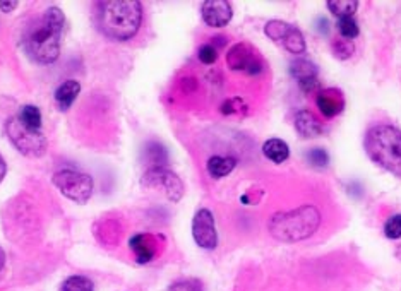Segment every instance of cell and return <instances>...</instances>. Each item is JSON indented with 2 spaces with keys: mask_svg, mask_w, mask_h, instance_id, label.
<instances>
[{
  "mask_svg": "<svg viewBox=\"0 0 401 291\" xmlns=\"http://www.w3.org/2000/svg\"><path fill=\"white\" fill-rule=\"evenodd\" d=\"M235 164H237V162L230 158V156H213L208 162V171L213 179H223L228 173H231Z\"/></svg>",
  "mask_w": 401,
  "mask_h": 291,
  "instance_id": "obj_17",
  "label": "cell"
},
{
  "mask_svg": "<svg viewBox=\"0 0 401 291\" xmlns=\"http://www.w3.org/2000/svg\"><path fill=\"white\" fill-rule=\"evenodd\" d=\"M6 173H7V164H6V162H4L2 154H0V182H2V180H4Z\"/></svg>",
  "mask_w": 401,
  "mask_h": 291,
  "instance_id": "obj_32",
  "label": "cell"
},
{
  "mask_svg": "<svg viewBox=\"0 0 401 291\" xmlns=\"http://www.w3.org/2000/svg\"><path fill=\"white\" fill-rule=\"evenodd\" d=\"M288 29H290L288 23H285V21L273 19V21H269V23L264 26V33H266V36L269 38V40L283 41V40H285L286 33H288Z\"/></svg>",
  "mask_w": 401,
  "mask_h": 291,
  "instance_id": "obj_21",
  "label": "cell"
},
{
  "mask_svg": "<svg viewBox=\"0 0 401 291\" xmlns=\"http://www.w3.org/2000/svg\"><path fill=\"white\" fill-rule=\"evenodd\" d=\"M142 6L137 0H107L96 7V23L105 36L127 41L141 28Z\"/></svg>",
  "mask_w": 401,
  "mask_h": 291,
  "instance_id": "obj_1",
  "label": "cell"
},
{
  "mask_svg": "<svg viewBox=\"0 0 401 291\" xmlns=\"http://www.w3.org/2000/svg\"><path fill=\"white\" fill-rule=\"evenodd\" d=\"M365 151L375 164L401 179V130L375 125L365 136Z\"/></svg>",
  "mask_w": 401,
  "mask_h": 291,
  "instance_id": "obj_4",
  "label": "cell"
},
{
  "mask_svg": "<svg viewBox=\"0 0 401 291\" xmlns=\"http://www.w3.org/2000/svg\"><path fill=\"white\" fill-rule=\"evenodd\" d=\"M357 7H358L357 0H329L328 2V9L340 19L352 18V16L357 12Z\"/></svg>",
  "mask_w": 401,
  "mask_h": 291,
  "instance_id": "obj_19",
  "label": "cell"
},
{
  "mask_svg": "<svg viewBox=\"0 0 401 291\" xmlns=\"http://www.w3.org/2000/svg\"><path fill=\"white\" fill-rule=\"evenodd\" d=\"M331 48L333 55H335L338 60H348V58H352V55L355 53V45H353V41L345 40V38H338V40L333 41Z\"/></svg>",
  "mask_w": 401,
  "mask_h": 291,
  "instance_id": "obj_22",
  "label": "cell"
},
{
  "mask_svg": "<svg viewBox=\"0 0 401 291\" xmlns=\"http://www.w3.org/2000/svg\"><path fill=\"white\" fill-rule=\"evenodd\" d=\"M281 43L290 53H293V55H302V53H306V50H307V45H306V40H303L302 31L297 26H290L288 33H286L285 40H283Z\"/></svg>",
  "mask_w": 401,
  "mask_h": 291,
  "instance_id": "obj_18",
  "label": "cell"
},
{
  "mask_svg": "<svg viewBox=\"0 0 401 291\" xmlns=\"http://www.w3.org/2000/svg\"><path fill=\"white\" fill-rule=\"evenodd\" d=\"M295 129H297V132L301 134L302 137L307 139L318 137L319 134L323 132V125H321L318 117L309 112V110H301V112L295 115Z\"/></svg>",
  "mask_w": 401,
  "mask_h": 291,
  "instance_id": "obj_13",
  "label": "cell"
},
{
  "mask_svg": "<svg viewBox=\"0 0 401 291\" xmlns=\"http://www.w3.org/2000/svg\"><path fill=\"white\" fill-rule=\"evenodd\" d=\"M231 6L226 0H208L202 4V19L211 28H223L231 21Z\"/></svg>",
  "mask_w": 401,
  "mask_h": 291,
  "instance_id": "obj_10",
  "label": "cell"
},
{
  "mask_svg": "<svg viewBox=\"0 0 401 291\" xmlns=\"http://www.w3.org/2000/svg\"><path fill=\"white\" fill-rule=\"evenodd\" d=\"M290 73H292L293 78L301 84L306 81H312V79H318L319 70L314 62L307 60V58H297V60H293L292 65H290Z\"/></svg>",
  "mask_w": 401,
  "mask_h": 291,
  "instance_id": "obj_15",
  "label": "cell"
},
{
  "mask_svg": "<svg viewBox=\"0 0 401 291\" xmlns=\"http://www.w3.org/2000/svg\"><path fill=\"white\" fill-rule=\"evenodd\" d=\"M226 64L231 70H242L251 75L263 73L264 64L251 45L237 43L231 46L226 53Z\"/></svg>",
  "mask_w": 401,
  "mask_h": 291,
  "instance_id": "obj_8",
  "label": "cell"
},
{
  "mask_svg": "<svg viewBox=\"0 0 401 291\" xmlns=\"http://www.w3.org/2000/svg\"><path fill=\"white\" fill-rule=\"evenodd\" d=\"M18 7V2H0V9L2 12H12Z\"/></svg>",
  "mask_w": 401,
  "mask_h": 291,
  "instance_id": "obj_31",
  "label": "cell"
},
{
  "mask_svg": "<svg viewBox=\"0 0 401 291\" xmlns=\"http://www.w3.org/2000/svg\"><path fill=\"white\" fill-rule=\"evenodd\" d=\"M147 154H150L151 163H153V166L151 168L165 166V163H167V151H165L163 146L153 144L150 149H147Z\"/></svg>",
  "mask_w": 401,
  "mask_h": 291,
  "instance_id": "obj_26",
  "label": "cell"
},
{
  "mask_svg": "<svg viewBox=\"0 0 401 291\" xmlns=\"http://www.w3.org/2000/svg\"><path fill=\"white\" fill-rule=\"evenodd\" d=\"M18 119L29 129L41 130V112L35 105H24V107L21 108Z\"/></svg>",
  "mask_w": 401,
  "mask_h": 291,
  "instance_id": "obj_20",
  "label": "cell"
},
{
  "mask_svg": "<svg viewBox=\"0 0 401 291\" xmlns=\"http://www.w3.org/2000/svg\"><path fill=\"white\" fill-rule=\"evenodd\" d=\"M192 237L196 243L204 250H214L218 245V233L214 226L213 213L202 208L194 214L192 219Z\"/></svg>",
  "mask_w": 401,
  "mask_h": 291,
  "instance_id": "obj_9",
  "label": "cell"
},
{
  "mask_svg": "<svg viewBox=\"0 0 401 291\" xmlns=\"http://www.w3.org/2000/svg\"><path fill=\"white\" fill-rule=\"evenodd\" d=\"M338 29H340V35H341V38H345V40H353V38H357L358 33H360L357 21L353 18L340 19V23H338Z\"/></svg>",
  "mask_w": 401,
  "mask_h": 291,
  "instance_id": "obj_24",
  "label": "cell"
},
{
  "mask_svg": "<svg viewBox=\"0 0 401 291\" xmlns=\"http://www.w3.org/2000/svg\"><path fill=\"white\" fill-rule=\"evenodd\" d=\"M168 291H202V285L199 280H182L174 282Z\"/></svg>",
  "mask_w": 401,
  "mask_h": 291,
  "instance_id": "obj_29",
  "label": "cell"
},
{
  "mask_svg": "<svg viewBox=\"0 0 401 291\" xmlns=\"http://www.w3.org/2000/svg\"><path fill=\"white\" fill-rule=\"evenodd\" d=\"M240 108H246V105L242 103V100L239 98H234V100H228L225 105L222 107V112L225 113V115H231V113H237Z\"/></svg>",
  "mask_w": 401,
  "mask_h": 291,
  "instance_id": "obj_30",
  "label": "cell"
},
{
  "mask_svg": "<svg viewBox=\"0 0 401 291\" xmlns=\"http://www.w3.org/2000/svg\"><path fill=\"white\" fill-rule=\"evenodd\" d=\"M130 250L136 254L139 264H147L156 257V238L151 235H136L129 242Z\"/></svg>",
  "mask_w": 401,
  "mask_h": 291,
  "instance_id": "obj_12",
  "label": "cell"
},
{
  "mask_svg": "<svg viewBox=\"0 0 401 291\" xmlns=\"http://www.w3.org/2000/svg\"><path fill=\"white\" fill-rule=\"evenodd\" d=\"M6 132L9 141L14 144L16 149L24 156L40 158L46 153V139L41 130H33L26 127L18 117L9 119L6 124Z\"/></svg>",
  "mask_w": 401,
  "mask_h": 291,
  "instance_id": "obj_5",
  "label": "cell"
},
{
  "mask_svg": "<svg viewBox=\"0 0 401 291\" xmlns=\"http://www.w3.org/2000/svg\"><path fill=\"white\" fill-rule=\"evenodd\" d=\"M307 159H309V163L316 168H326L328 163H329V156L324 149L309 151V154H307Z\"/></svg>",
  "mask_w": 401,
  "mask_h": 291,
  "instance_id": "obj_28",
  "label": "cell"
},
{
  "mask_svg": "<svg viewBox=\"0 0 401 291\" xmlns=\"http://www.w3.org/2000/svg\"><path fill=\"white\" fill-rule=\"evenodd\" d=\"M396 254H398V257H400V259H401V247L398 248V252H396Z\"/></svg>",
  "mask_w": 401,
  "mask_h": 291,
  "instance_id": "obj_34",
  "label": "cell"
},
{
  "mask_svg": "<svg viewBox=\"0 0 401 291\" xmlns=\"http://www.w3.org/2000/svg\"><path fill=\"white\" fill-rule=\"evenodd\" d=\"M316 103H318L319 112L323 113L326 119H333V117L340 115L345 108V96L343 92L336 88H328V90H323L318 92V98H316Z\"/></svg>",
  "mask_w": 401,
  "mask_h": 291,
  "instance_id": "obj_11",
  "label": "cell"
},
{
  "mask_svg": "<svg viewBox=\"0 0 401 291\" xmlns=\"http://www.w3.org/2000/svg\"><path fill=\"white\" fill-rule=\"evenodd\" d=\"M321 225V213L314 206H301L288 213H276L269 219V231L281 242H302L312 237Z\"/></svg>",
  "mask_w": 401,
  "mask_h": 291,
  "instance_id": "obj_3",
  "label": "cell"
},
{
  "mask_svg": "<svg viewBox=\"0 0 401 291\" xmlns=\"http://www.w3.org/2000/svg\"><path fill=\"white\" fill-rule=\"evenodd\" d=\"M384 235L390 240L401 238V214H395L384 225Z\"/></svg>",
  "mask_w": 401,
  "mask_h": 291,
  "instance_id": "obj_25",
  "label": "cell"
},
{
  "mask_svg": "<svg viewBox=\"0 0 401 291\" xmlns=\"http://www.w3.org/2000/svg\"><path fill=\"white\" fill-rule=\"evenodd\" d=\"M4 265H6V252L0 248V274L4 271Z\"/></svg>",
  "mask_w": 401,
  "mask_h": 291,
  "instance_id": "obj_33",
  "label": "cell"
},
{
  "mask_svg": "<svg viewBox=\"0 0 401 291\" xmlns=\"http://www.w3.org/2000/svg\"><path fill=\"white\" fill-rule=\"evenodd\" d=\"M79 92H81V84L78 81L71 79V81L62 83L57 88V91H55V103H57V107L61 110H69L71 105L78 98Z\"/></svg>",
  "mask_w": 401,
  "mask_h": 291,
  "instance_id": "obj_14",
  "label": "cell"
},
{
  "mask_svg": "<svg viewBox=\"0 0 401 291\" xmlns=\"http://www.w3.org/2000/svg\"><path fill=\"white\" fill-rule=\"evenodd\" d=\"M53 185L67 199L86 204L91 199L95 184L90 175L75 170H61L53 175Z\"/></svg>",
  "mask_w": 401,
  "mask_h": 291,
  "instance_id": "obj_6",
  "label": "cell"
},
{
  "mask_svg": "<svg viewBox=\"0 0 401 291\" xmlns=\"http://www.w3.org/2000/svg\"><path fill=\"white\" fill-rule=\"evenodd\" d=\"M197 57H199V60L202 62V64H206V65L214 64L218 58V48L211 43L202 45L199 48V53H197Z\"/></svg>",
  "mask_w": 401,
  "mask_h": 291,
  "instance_id": "obj_27",
  "label": "cell"
},
{
  "mask_svg": "<svg viewBox=\"0 0 401 291\" xmlns=\"http://www.w3.org/2000/svg\"><path fill=\"white\" fill-rule=\"evenodd\" d=\"M263 153L273 163H283L288 159L290 149L286 146V142L281 141V139H269V141L264 142Z\"/></svg>",
  "mask_w": 401,
  "mask_h": 291,
  "instance_id": "obj_16",
  "label": "cell"
},
{
  "mask_svg": "<svg viewBox=\"0 0 401 291\" xmlns=\"http://www.w3.org/2000/svg\"><path fill=\"white\" fill-rule=\"evenodd\" d=\"M61 291H95V286L86 276H71L62 282Z\"/></svg>",
  "mask_w": 401,
  "mask_h": 291,
  "instance_id": "obj_23",
  "label": "cell"
},
{
  "mask_svg": "<svg viewBox=\"0 0 401 291\" xmlns=\"http://www.w3.org/2000/svg\"><path fill=\"white\" fill-rule=\"evenodd\" d=\"M66 16L58 7H50L41 19L29 29L26 50L38 64H53L61 55V36L64 31Z\"/></svg>",
  "mask_w": 401,
  "mask_h": 291,
  "instance_id": "obj_2",
  "label": "cell"
},
{
  "mask_svg": "<svg viewBox=\"0 0 401 291\" xmlns=\"http://www.w3.org/2000/svg\"><path fill=\"white\" fill-rule=\"evenodd\" d=\"M142 185L145 187H163L167 192L168 199L179 202L184 196V184L174 171L168 170L167 166L150 168L142 176Z\"/></svg>",
  "mask_w": 401,
  "mask_h": 291,
  "instance_id": "obj_7",
  "label": "cell"
}]
</instances>
